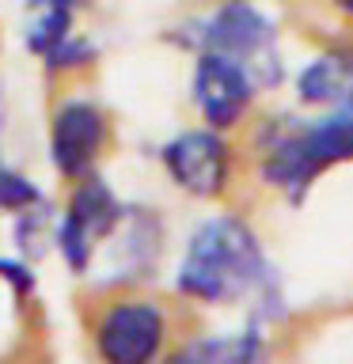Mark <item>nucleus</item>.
<instances>
[{"label":"nucleus","instance_id":"nucleus-12","mask_svg":"<svg viewBox=\"0 0 353 364\" xmlns=\"http://www.w3.org/2000/svg\"><path fill=\"white\" fill-rule=\"evenodd\" d=\"M31 11H68V16H80L84 8H91V0H27Z\"/></svg>","mask_w":353,"mask_h":364},{"label":"nucleus","instance_id":"nucleus-3","mask_svg":"<svg viewBox=\"0 0 353 364\" xmlns=\"http://www.w3.org/2000/svg\"><path fill=\"white\" fill-rule=\"evenodd\" d=\"M338 164H353V102L323 110L319 118H281L255 133L258 182L300 205L319 175Z\"/></svg>","mask_w":353,"mask_h":364},{"label":"nucleus","instance_id":"nucleus-2","mask_svg":"<svg viewBox=\"0 0 353 364\" xmlns=\"http://www.w3.org/2000/svg\"><path fill=\"white\" fill-rule=\"evenodd\" d=\"M175 289L190 304H243L255 300L262 315L278 311L281 284L270 266L258 232L243 216L221 213L209 216L190 235L179 262Z\"/></svg>","mask_w":353,"mask_h":364},{"label":"nucleus","instance_id":"nucleus-6","mask_svg":"<svg viewBox=\"0 0 353 364\" xmlns=\"http://www.w3.org/2000/svg\"><path fill=\"white\" fill-rule=\"evenodd\" d=\"M65 190L68 193H65V213L57 220V250H61L65 266L73 273H88L91 258H95V247L107 243L122 228L125 205L99 175L73 182Z\"/></svg>","mask_w":353,"mask_h":364},{"label":"nucleus","instance_id":"nucleus-1","mask_svg":"<svg viewBox=\"0 0 353 364\" xmlns=\"http://www.w3.org/2000/svg\"><path fill=\"white\" fill-rule=\"evenodd\" d=\"M76 318L88 364H167L194 338L190 300L164 296L141 281L80 289Z\"/></svg>","mask_w":353,"mask_h":364},{"label":"nucleus","instance_id":"nucleus-10","mask_svg":"<svg viewBox=\"0 0 353 364\" xmlns=\"http://www.w3.org/2000/svg\"><path fill=\"white\" fill-rule=\"evenodd\" d=\"M167 364H273L270 341L258 326L239 330V334H221V338H198L194 334L186 346Z\"/></svg>","mask_w":353,"mask_h":364},{"label":"nucleus","instance_id":"nucleus-4","mask_svg":"<svg viewBox=\"0 0 353 364\" xmlns=\"http://www.w3.org/2000/svg\"><path fill=\"white\" fill-rule=\"evenodd\" d=\"M50 164L65 186L99 175L102 159L114 152V118L84 84L50 87Z\"/></svg>","mask_w":353,"mask_h":364},{"label":"nucleus","instance_id":"nucleus-11","mask_svg":"<svg viewBox=\"0 0 353 364\" xmlns=\"http://www.w3.org/2000/svg\"><path fill=\"white\" fill-rule=\"evenodd\" d=\"M38 205V190L34 182H27L19 171H11L4 159H0V213H31Z\"/></svg>","mask_w":353,"mask_h":364},{"label":"nucleus","instance_id":"nucleus-7","mask_svg":"<svg viewBox=\"0 0 353 364\" xmlns=\"http://www.w3.org/2000/svg\"><path fill=\"white\" fill-rule=\"evenodd\" d=\"M159 164L182 193L198 201H221L236 178V148L224 133L198 125L171 136L159 148Z\"/></svg>","mask_w":353,"mask_h":364},{"label":"nucleus","instance_id":"nucleus-13","mask_svg":"<svg viewBox=\"0 0 353 364\" xmlns=\"http://www.w3.org/2000/svg\"><path fill=\"white\" fill-rule=\"evenodd\" d=\"M327 4L334 8L342 19H349V23H353V0H327Z\"/></svg>","mask_w":353,"mask_h":364},{"label":"nucleus","instance_id":"nucleus-5","mask_svg":"<svg viewBox=\"0 0 353 364\" xmlns=\"http://www.w3.org/2000/svg\"><path fill=\"white\" fill-rule=\"evenodd\" d=\"M182 46L194 53H224L251 68L258 91H270L285 80L278 57V23L251 0H221L213 11L194 19L179 34Z\"/></svg>","mask_w":353,"mask_h":364},{"label":"nucleus","instance_id":"nucleus-9","mask_svg":"<svg viewBox=\"0 0 353 364\" xmlns=\"http://www.w3.org/2000/svg\"><path fill=\"white\" fill-rule=\"evenodd\" d=\"M296 99L304 107L334 110L353 102V46H330L296 73Z\"/></svg>","mask_w":353,"mask_h":364},{"label":"nucleus","instance_id":"nucleus-8","mask_svg":"<svg viewBox=\"0 0 353 364\" xmlns=\"http://www.w3.org/2000/svg\"><path fill=\"white\" fill-rule=\"evenodd\" d=\"M190 99L201 114V125L216 133H232L247 122L251 107L258 99V84L251 68L224 53H198L190 76Z\"/></svg>","mask_w":353,"mask_h":364}]
</instances>
